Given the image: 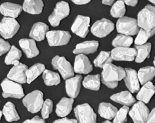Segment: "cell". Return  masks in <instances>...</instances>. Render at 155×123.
Instances as JSON below:
<instances>
[{"mask_svg":"<svg viewBox=\"0 0 155 123\" xmlns=\"http://www.w3.org/2000/svg\"><path fill=\"white\" fill-rule=\"evenodd\" d=\"M101 72L102 83L107 87L114 89L117 88L119 82L124 79L126 76L125 69L109 63L103 66Z\"/></svg>","mask_w":155,"mask_h":123,"instance_id":"1","label":"cell"},{"mask_svg":"<svg viewBox=\"0 0 155 123\" xmlns=\"http://www.w3.org/2000/svg\"><path fill=\"white\" fill-rule=\"evenodd\" d=\"M155 7L147 5L141 11L137 16V24L139 27L147 31L152 30L155 26Z\"/></svg>","mask_w":155,"mask_h":123,"instance_id":"2","label":"cell"},{"mask_svg":"<svg viewBox=\"0 0 155 123\" xmlns=\"http://www.w3.org/2000/svg\"><path fill=\"white\" fill-rule=\"evenodd\" d=\"M74 112L78 123H97V115L88 103L78 105L74 108Z\"/></svg>","mask_w":155,"mask_h":123,"instance_id":"3","label":"cell"},{"mask_svg":"<svg viewBox=\"0 0 155 123\" xmlns=\"http://www.w3.org/2000/svg\"><path fill=\"white\" fill-rule=\"evenodd\" d=\"M22 102L28 111L35 114L41 109L44 103V94L40 90H35L27 95Z\"/></svg>","mask_w":155,"mask_h":123,"instance_id":"4","label":"cell"},{"mask_svg":"<svg viewBox=\"0 0 155 123\" xmlns=\"http://www.w3.org/2000/svg\"><path fill=\"white\" fill-rule=\"evenodd\" d=\"M2 89V96L5 98L11 97L14 98L21 99L24 96L22 86L20 83L5 78L1 83Z\"/></svg>","mask_w":155,"mask_h":123,"instance_id":"5","label":"cell"},{"mask_svg":"<svg viewBox=\"0 0 155 123\" xmlns=\"http://www.w3.org/2000/svg\"><path fill=\"white\" fill-rule=\"evenodd\" d=\"M116 27L118 33L130 36L137 34L139 30L137 20L127 17L119 18L117 21Z\"/></svg>","mask_w":155,"mask_h":123,"instance_id":"6","label":"cell"},{"mask_svg":"<svg viewBox=\"0 0 155 123\" xmlns=\"http://www.w3.org/2000/svg\"><path fill=\"white\" fill-rule=\"evenodd\" d=\"M51 64L53 68L59 71L64 80L74 76V68L64 57L56 56L52 60Z\"/></svg>","mask_w":155,"mask_h":123,"instance_id":"7","label":"cell"},{"mask_svg":"<svg viewBox=\"0 0 155 123\" xmlns=\"http://www.w3.org/2000/svg\"><path fill=\"white\" fill-rule=\"evenodd\" d=\"M70 13V8L68 2L64 1L58 2L54 11L48 18V21L53 27L58 26L61 20L68 17Z\"/></svg>","mask_w":155,"mask_h":123,"instance_id":"8","label":"cell"},{"mask_svg":"<svg viewBox=\"0 0 155 123\" xmlns=\"http://www.w3.org/2000/svg\"><path fill=\"white\" fill-rule=\"evenodd\" d=\"M19 28V23L14 18L5 17L0 22V34L5 39L13 38Z\"/></svg>","mask_w":155,"mask_h":123,"instance_id":"9","label":"cell"},{"mask_svg":"<svg viewBox=\"0 0 155 123\" xmlns=\"http://www.w3.org/2000/svg\"><path fill=\"white\" fill-rule=\"evenodd\" d=\"M115 29V25L111 20L103 18L94 23L91 27V31L93 35L103 38L107 37Z\"/></svg>","mask_w":155,"mask_h":123,"instance_id":"10","label":"cell"},{"mask_svg":"<svg viewBox=\"0 0 155 123\" xmlns=\"http://www.w3.org/2000/svg\"><path fill=\"white\" fill-rule=\"evenodd\" d=\"M49 46H63L68 44L71 39V35L68 31L62 30H51L46 34Z\"/></svg>","mask_w":155,"mask_h":123,"instance_id":"11","label":"cell"},{"mask_svg":"<svg viewBox=\"0 0 155 123\" xmlns=\"http://www.w3.org/2000/svg\"><path fill=\"white\" fill-rule=\"evenodd\" d=\"M149 109L143 102H135L130 110L129 114L134 123H147Z\"/></svg>","mask_w":155,"mask_h":123,"instance_id":"12","label":"cell"},{"mask_svg":"<svg viewBox=\"0 0 155 123\" xmlns=\"http://www.w3.org/2000/svg\"><path fill=\"white\" fill-rule=\"evenodd\" d=\"M91 23L90 17L78 15L73 23L71 30L72 32L81 38H86L89 32Z\"/></svg>","mask_w":155,"mask_h":123,"instance_id":"13","label":"cell"},{"mask_svg":"<svg viewBox=\"0 0 155 123\" xmlns=\"http://www.w3.org/2000/svg\"><path fill=\"white\" fill-rule=\"evenodd\" d=\"M110 52L113 60L117 61H133L136 55V49L130 47H115Z\"/></svg>","mask_w":155,"mask_h":123,"instance_id":"14","label":"cell"},{"mask_svg":"<svg viewBox=\"0 0 155 123\" xmlns=\"http://www.w3.org/2000/svg\"><path fill=\"white\" fill-rule=\"evenodd\" d=\"M74 70L76 73L88 74L93 71V65L86 55L79 54L75 57Z\"/></svg>","mask_w":155,"mask_h":123,"instance_id":"15","label":"cell"},{"mask_svg":"<svg viewBox=\"0 0 155 123\" xmlns=\"http://www.w3.org/2000/svg\"><path fill=\"white\" fill-rule=\"evenodd\" d=\"M82 79L81 75H77L66 79V92L71 98H76L80 93Z\"/></svg>","mask_w":155,"mask_h":123,"instance_id":"16","label":"cell"},{"mask_svg":"<svg viewBox=\"0 0 155 123\" xmlns=\"http://www.w3.org/2000/svg\"><path fill=\"white\" fill-rule=\"evenodd\" d=\"M125 70L126 76L124 79L127 88L131 93H137L140 89L137 71L130 68H126Z\"/></svg>","mask_w":155,"mask_h":123,"instance_id":"17","label":"cell"},{"mask_svg":"<svg viewBox=\"0 0 155 123\" xmlns=\"http://www.w3.org/2000/svg\"><path fill=\"white\" fill-rule=\"evenodd\" d=\"M28 66L25 64L20 63L18 65H15L7 74V78L20 84L26 83V72Z\"/></svg>","mask_w":155,"mask_h":123,"instance_id":"18","label":"cell"},{"mask_svg":"<svg viewBox=\"0 0 155 123\" xmlns=\"http://www.w3.org/2000/svg\"><path fill=\"white\" fill-rule=\"evenodd\" d=\"M99 46V43L98 41H86L78 44L73 51V53L75 55L92 54L97 52Z\"/></svg>","mask_w":155,"mask_h":123,"instance_id":"19","label":"cell"},{"mask_svg":"<svg viewBox=\"0 0 155 123\" xmlns=\"http://www.w3.org/2000/svg\"><path fill=\"white\" fill-rule=\"evenodd\" d=\"M19 44L27 58H34L39 54V51L34 39H23L19 40Z\"/></svg>","mask_w":155,"mask_h":123,"instance_id":"20","label":"cell"},{"mask_svg":"<svg viewBox=\"0 0 155 123\" xmlns=\"http://www.w3.org/2000/svg\"><path fill=\"white\" fill-rule=\"evenodd\" d=\"M155 86L151 81H149L143 85L142 88L140 89L136 98L139 101L143 102L145 104H147L155 94Z\"/></svg>","mask_w":155,"mask_h":123,"instance_id":"21","label":"cell"},{"mask_svg":"<svg viewBox=\"0 0 155 123\" xmlns=\"http://www.w3.org/2000/svg\"><path fill=\"white\" fill-rule=\"evenodd\" d=\"M22 7L20 5L11 2H5L0 6V12L5 17H18L22 11Z\"/></svg>","mask_w":155,"mask_h":123,"instance_id":"22","label":"cell"},{"mask_svg":"<svg viewBox=\"0 0 155 123\" xmlns=\"http://www.w3.org/2000/svg\"><path fill=\"white\" fill-rule=\"evenodd\" d=\"M74 99L64 97L57 104L56 113L59 117H65L70 114L74 103Z\"/></svg>","mask_w":155,"mask_h":123,"instance_id":"23","label":"cell"},{"mask_svg":"<svg viewBox=\"0 0 155 123\" xmlns=\"http://www.w3.org/2000/svg\"><path fill=\"white\" fill-rule=\"evenodd\" d=\"M110 99L117 103L128 107L133 106L136 102L135 98L129 91H123L114 94L111 96Z\"/></svg>","mask_w":155,"mask_h":123,"instance_id":"24","label":"cell"},{"mask_svg":"<svg viewBox=\"0 0 155 123\" xmlns=\"http://www.w3.org/2000/svg\"><path fill=\"white\" fill-rule=\"evenodd\" d=\"M49 27L44 23L37 22L34 24L30 33V37L38 42L44 40Z\"/></svg>","mask_w":155,"mask_h":123,"instance_id":"25","label":"cell"},{"mask_svg":"<svg viewBox=\"0 0 155 123\" xmlns=\"http://www.w3.org/2000/svg\"><path fill=\"white\" fill-rule=\"evenodd\" d=\"M44 6V4L42 0H25L22 9L28 13L39 14L43 11Z\"/></svg>","mask_w":155,"mask_h":123,"instance_id":"26","label":"cell"},{"mask_svg":"<svg viewBox=\"0 0 155 123\" xmlns=\"http://www.w3.org/2000/svg\"><path fill=\"white\" fill-rule=\"evenodd\" d=\"M117 110V108L111 103L101 102L99 105L98 112L101 117L111 120L114 118Z\"/></svg>","mask_w":155,"mask_h":123,"instance_id":"27","label":"cell"},{"mask_svg":"<svg viewBox=\"0 0 155 123\" xmlns=\"http://www.w3.org/2000/svg\"><path fill=\"white\" fill-rule=\"evenodd\" d=\"M136 55L134 60L137 63H142L150 56L151 51L152 44L146 43L141 45H136Z\"/></svg>","mask_w":155,"mask_h":123,"instance_id":"28","label":"cell"},{"mask_svg":"<svg viewBox=\"0 0 155 123\" xmlns=\"http://www.w3.org/2000/svg\"><path fill=\"white\" fill-rule=\"evenodd\" d=\"M140 83L143 85L144 84L153 80L155 76L154 66H146L141 68L137 72Z\"/></svg>","mask_w":155,"mask_h":123,"instance_id":"29","label":"cell"},{"mask_svg":"<svg viewBox=\"0 0 155 123\" xmlns=\"http://www.w3.org/2000/svg\"><path fill=\"white\" fill-rule=\"evenodd\" d=\"M84 88L90 90L98 91L101 88V76L99 74L87 75L82 82Z\"/></svg>","mask_w":155,"mask_h":123,"instance_id":"30","label":"cell"},{"mask_svg":"<svg viewBox=\"0 0 155 123\" xmlns=\"http://www.w3.org/2000/svg\"><path fill=\"white\" fill-rule=\"evenodd\" d=\"M45 69V65L42 64H36L28 68L26 72V82L28 84H31L36 78L43 73Z\"/></svg>","mask_w":155,"mask_h":123,"instance_id":"31","label":"cell"},{"mask_svg":"<svg viewBox=\"0 0 155 123\" xmlns=\"http://www.w3.org/2000/svg\"><path fill=\"white\" fill-rule=\"evenodd\" d=\"M2 112L7 122L17 121L20 119V117L17 112L15 106L11 102H7L5 104Z\"/></svg>","mask_w":155,"mask_h":123,"instance_id":"32","label":"cell"},{"mask_svg":"<svg viewBox=\"0 0 155 123\" xmlns=\"http://www.w3.org/2000/svg\"><path fill=\"white\" fill-rule=\"evenodd\" d=\"M43 73V80L46 85L57 86L61 83V77L57 73L45 69Z\"/></svg>","mask_w":155,"mask_h":123,"instance_id":"33","label":"cell"},{"mask_svg":"<svg viewBox=\"0 0 155 123\" xmlns=\"http://www.w3.org/2000/svg\"><path fill=\"white\" fill-rule=\"evenodd\" d=\"M134 43V39L130 36L119 34L114 39L112 45L114 47H130Z\"/></svg>","mask_w":155,"mask_h":123,"instance_id":"34","label":"cell"},{"mask_svg":"<svg viewBox=\"0 0 155 123\" xmlns=\"http://www.w3.org/2000/svg\"><path fill=\"white\" fill-rule=\"evenodd\" d=\"M113 61L110 52L101 51L94 61V64L96 67L103 68V66L105 65L112 63Z\"/></svg>","mask_w":155,"mask_h":123,"instance_id":"35","label":"cell"},{"mask_svg":"<svg viewBox=\"0 0 155 123\" xmlns=\"http://www.w3.org/2000/svg\"><path fill=\"white\" fill-rule=\"evenodd\" d=\"M126 11L125 4L122 0H119L113 4L110 13L111 15L114 17L119 18L124 17Z\"/></svg>","mask_w":155,"mask_h":123,"instance_id":"36","label":"cell"},{"mask_svg":"<svg viewBox=\"0 0 155 123\" xmlns=\"http://www.w3.org/2000/svg\"><path fill=\"white\" fill-rule=\"evenodd\" d=\"M137 36L135 39V43L136 45H141L147 43L149 39H150L155 34V29L152 30H146L143 29L139 30L137 34Z\"/></svg>","mask_w":155,"mask_h":123,"instance_id":"37","label":"cell"},{"mask_svg":"<svg viewBox=\"0 0 155 123\" xmlns=\"http://www.w3.org/2000/svg\"><path fill=\"white\" fill-rule=\"evenodd\" d=\"M22 57V52L15 46H12L5 59V63L7 65H11L14 61L19 60Z\"/></svg>","mask_w":155,"mask_h":123,"instance_id":"38","label":"cell"},{"mask_svg":"<svg viewBox=\"0 0 155 123\" xmlns=\"http://www.w3.org/2000/svg\"><path fill=\"white\" fill-rule=\"evenodd\" d=\"M130 108L127 106H123L119 110H117V114L113 119V123H126L127 121Z\"/></svg>","mask_w":155,"mask_h":123,"instance_id":"39","label":"cell"},{"mask_svg":"<svg viewBox=\"0 0 155 123\" xmlns=\"http://www.w3.org/2000/svg\"><path fill=\"white\" fill-rule=\"evenodd\" d=\"M53 109V102L49 99L44 102L41 108V115L43 119H48L51 114Z\"/></svg>","mask_w":155,"mask_h":123,"instance_id":"40","label":"cell"},{"mask_svg":"<svg viewBox=\"0 0 155 123\" xmlns=\"http://www.w3.org/2000/svg\"><path fill=\"white\" fill-rule=\"evenodd\" d=\"M11 46L8 42L0 39V56L9 52Z\"/></svg>","mask_w":155,"mask_h":123,"instance_id":"41","label":"cell"},{"mask_svg":"<svg viewBox=\"0 0 155 123\" xmlns=\"http://www.w3.org/2000/svg\"><path fill=\"white\" fill-rule=\"evenodd\" d=\"M23 123H46L45 120L39 116H36L31 119H28L25 120Z\"/></svg>","mask_w":155,"mask_h":123,"instance_id":"42","label":"cell"},{"mask_svg":"<svg viewBox=\"0 0 155 123\" xmlns=\"http://www.w3.org/2000/svg\"><path fill=\"white\" fill-rule=\"evenodd\" d=\"M53 123H78V121L77 120L74 119H69L67 117H64L55 120Z\"/></svg>","mask_w":155,"mask_h":123,"instance_id":"43","label":"cell"},{"mask_svg":"<svg viewBox=\"0 0 155 123\" xmlns=\"http://www.w3.org/2000/svg\"><path fill=\"white\" fill-rule=\"evenodd\" d=\"M147 123H155V108L152 109L151 112H149L148 117L147 119Z\"/></svg>","mask_w":155,"mask_h":123,"instance_id":"44","label":"cell"},{"mask_svg":"<svg viewBox=\"0 0 155 123\" xmlns=\"http://www.w3.org/2000/svg\"><path fill=\"white\" fill-rule=\"evenodd\" d=\"M122 1L124 2V4L132 7L136 6L138 3V0H122Z\"/></svg>","mask_w":155,"mask_h":123,"instance_id":"45","label":"cell"},{"mask_svg":"<svg viewBox=\"0 0 155 123\" xmlns=\"http://www.w3.org/2000/svg\"><path fill=\"white\" fill-rule=\"evenodd\" d=\"M72 2L77 5H84L88 4L91 0H71Z\"/></svg>","mask_w":155,"mask_h":123,"instance_id":"46","label":"cell"},{"mask_svg":"<svg viewBox=\"0 0 155 123\" xmlns=\"http://www.w3.org/2000/svg\"><path fill=\"white\" fill-rule=\"evenodd\" d=\"M116 0H103L102 3L107 5H112Z\"/></svg>","mask_w":155,"mask_h":123,"instance_id":"47","label":"cell"},{"mask_svg":"<svg viewBox=\"0 0 155 123\" xmlns=\"http://www.w3.org/2000/svg\"><path fill=\"white\" fill-rule=\"evenodd\" d=\"M102 123H113L112 122H111V121H110V120H107L106 121H104V122H103Z\"/></svg>","mask_w":155,"mask_h":123,"instance_id":"48","label":"cell"},{"mask_svg":"<svg viewBox=\"0 0 155 123\" xmlns=\"http://www.w3.org/2000/svg\"><path fill=\"white\" fill-rule=\"evenodd\" d=\"M150 2H151L153 5H155V0H148Z\"/></svg>","mask_w":155,"mask_h":123,"instance_id":"49","label":"cell"},{"mask_svg":"<svg viewBox=\"0 0 155 123\" xmlns=\"http://www.w3.org/2000/svg\"><path fill=\"white\" fill-rule=\"evenodd\" d=\"M2 111H1L0 110V120H1V119L2 117Z\"/></svg>","mask_w":155,"mask_h":123,"instance_id":"50","label":"cell"},{"mask_svg":"<svg viewBox=\"0 0 155 123\" xmlns=\"http://www.w3.org/2000/svg\"><path fill=\"white\" fill-rule=\"evenodd\" d=\"M24 1H25V0H24Z\"/></svg>","mask_w":155,"mask_h":123,"instance_id":"51","label":"cell"}]
</instances>
